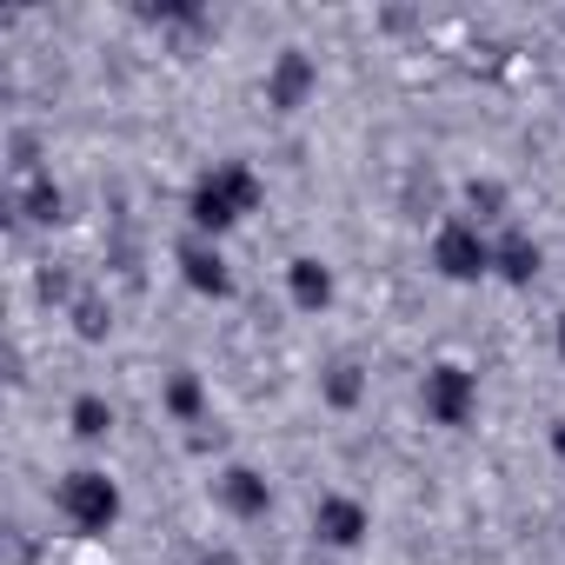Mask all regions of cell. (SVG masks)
Returning <instances> with one entry per match:
<instances>
[{"instance_id":"30bf717a","label":"cell","mask_w":565,"mask_h":565,"mask_svg":"<svg viewBox=\"0 0 565 565\" xmlns=\"http://www.w3.org/2000/svg\"><path fill=\"white\" fill-rule=\"evenodd\" d=\"M539 273H545V246L525 226H499L492 233V279L499 287H532Z\"/></svg>"},{"instance_id":"7c38bea8","label":"cell","mask_w":565,"mask_h":565,"mask_svg":"<svg viewBox=\"0 0 565 565\" xmlns=\"http://www.w3.org/2000/svg\"><path fill=\"white\" fill-rule=\"evenodd\" d=\"M160 406H167L173 426H200V419H206V380H200L193 366H173L167 386H160Z\"/></svg>"},{"instance_id":"7a4b0ae2","label":"cell","mask_w":565,"mask_h":565,"mask_svg":"<svg viewBox=\"0 0 565 565\" xmlns=\"http://www.w3.org/2000/svg\"><path fill=\"white\" fill-rule=\"evenodd\" d=\"M54 512L74 539H107L127 519V492L107 466H74V472L54 479Z\"/></svg>"},{"instance_id":"e0dca14e","label":"cell","mask_w":565,"mask_h":565,"mask_svg":"<svg viewBox=\"0 0 565 565\" xmlns=\"http://www.w3.org/2000/svg\"><path fill=\"white\" fill-rule=\"evenodd\" d=\"M545 446H552V459L565 466V419H552V433H545Z\"/></svg>"},{"instance_id":"9a60e30c","label":"cell","mask_w":565,"mask_h":565,"mask_svg":"<svg viewBox=\"0 0 565 565\" xmlns=\"http://www.w3.org/2000/svg\"><path fill=\"white\" fill-rule=\"evenodd\" d=\"M505 206H512L505 180H492V173L466 180V220H472V226H492V220H505Z\"/></svg>"},{"instance_id":"ac0fdd59","label":"cell","mask_w":565,"mask_h":565,"mask_svg":"<svg viewBox=\"0 0 565 565\" xmlns=\"http://www.w3.org/2000/svg\"><path fill=\"white\" fill-rule=\"evenodd\" d=\"M552 347H558V360H565V313L552 320Z\"/></svg>"},{"instance_id":"4fadbf2b","label":"cell","mask_w":565,"mask_h":565,"mask_svg":"<svg viewBox=\"0 0 565 565\" xmlns=\"http://www.w3.org/2000/svg\"><path fill=\"white\" fill-rule=\"evenodd\" d=\"M67 433H74L81 446H100V439L114 433V399H107V393H74V399H67Z\"/></svg>"},{"instance_id":"5b68a950","label":"cell","mask_w":565,"mask_h":565,"mask_svg":"<svg viewBox=\"0 0 565 565\" xmlns=\"http://www.w3.org/2000/svg\"><path fill=\"white\" fill-rule=\"evenodd\" d=\"M173 266H180V279H186V294H200V300H213V307H226V300L239 294L233 259L220 253V239H200V233H186V239L173 246Z\"/></svg>"},{"instance_id":"8fae6325","label":"cell","mask_w":565,"mask_h":565,"mask_svg":"<svg viewBox=\"0 0 565 565\" xmlns=\"http://www.w3.org/2000/svg\"><path fill=\"white\" fill-rule=\"evenodd\" d=\"M14 213L28 220V226H61L67 220V193H61V180L41 167V173H28V180H14Z\"/></svg>"},{"instance_id":"2e32d148","label":"cell","mask_w":565,"mask_h":565,"mask_svg":"<svg viewBox=\"0 0 565 565\" xmlns=\"http://www.w3.org/2000/svg\"><path fill=\"white\" fill-rule=\"evenodd\" d=\"M67 320H74L81 340H107V333H114V313H107L100 294H67Z\"/></svg>"},{"instance_id":"9c48e42d","label":"cell","mask_w":565,"mask_h":565,"mask_svg":"<svg viewBox=\"0 0 565 565\" xmlns=\"http://www.w3.org/2000/svg\"><path fill=\"white\" fill-rule=\"evenodd\" d=\"M287 300H294V313H327L333 300H340V273L320 259V253H294L287 259Z\"/></svg>"},{"instance_id":"3957f363","label":"cell","mask_w":565,"mask_h":565,"mask_svg":"<svg viewBox=\"0 0 565 565\" xmlns=\"http://www.w3.org/2000/svg\"><path fill=\"white\" fill-rule=\"evenodd\" d=\"M426 259H433V273L446 279V287H479V279H492V233L472 226L466 213H452V220L433 226Z\"/></svg>"},{"instance_id":"8992f818","label":"cell","mask_w":565,"mask_h":565,"mask_svg":"<svg viewBox=\"0 0 565 565\" xmlns=\"http://www.w3.org/2000/svg\"><path fill=\"white\" fill-rule=\"evenodd\" d=\"M213 505H220L226 519L253 525V519L273 512V479H266L259 466H246V459H226V466L213 472Z\"/></svg>"},{"instance_id":"6da1fadb","label":"cell","mask_w":565,"mask_h":565,"mask_svg":"<svg viewBox=\"0 0 565 565\" xmlns=\"http://www.w3.org/2000/svg\"><path fill=\"white\" fill-rule=\"evenodd\" d=\"M266 180L253 160H213L193 186H186V226L200 239H226L233 226H246V213H259Z\"/></svg>"},{"instance_id":"52a82bcc","label":"cell","mask_w":565,"mask_h":565,"mask_svg":"<svg viewBox=\"0 0 565 565\" xmlns=\"http://www.w3.org/2000/svg\"><path fill=\"white\" fill-rule=\"evenodd\" d=\"M313 94H320V61L307 47H279L273 67H266V107L300 114V107H313Z\"/></svg>"},{"instance_id":"ba28073f","label":"cell","mask_w":565,"mask_h":565,"mask_svg":"<svg viewBox=\"0 0 565 565\" xmlns=\"http://www.w3.org/2000/svg\"><path fill=\"white\" fill-rule=\"evenodd\" d=\"M313 532H320V545H333V552H360L366 532H373V505H366L360 492H320Z\"/></svg>"},{"instance_id":"5bb4252c","label":"cell","mask_w":565,"mask_h":565,"mask_svg":"<svg viewBox=\"0 0 565 565\" xmlns=\"http://www.w3.org/2000/svg\"><path fill=\"white\" fill-rule=\"evenodd\" d=\"M320 399H327L333 413H353V406L366 399V373H360V360H333V366L320 373Z\"/></svg>"},{"instance_id":"277c9868","label":"cell","mask_w":565,"mask_h":565,"mask_svg":"<svg viewBox=\"0 0 565 565\" xmlns=\"http://www.w3.org/2000/svg\"><path fill=\"white\" fill-rule=\"evenodd\" d=\"M419 406H426V419L446 426V433L472 426V419H479V373H472L466 360H439V366H426V380H419Z\"/></svg>"}]
</instances>
